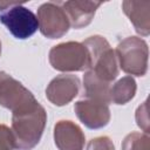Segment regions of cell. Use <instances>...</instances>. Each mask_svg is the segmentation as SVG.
<instances>
[{
	"instance_id": "1",
	"label": "cell",
	"mask_w": 150,
	"mask_h": 150,
	"mask_svg": "<svg viewBox=\"0 0 150 150\" xmlns=\"http://www.w3.org/2000/svg\"><path fill=\"white\" fill-rule=\"evenodd\" d=\"M47 112L36 102L34 105L12 114V134L18 150H32L35 148L45 131Z\"/></svg>"
},
{
	"instance_id": "2",
	"label": "cell",
	"mask_w": 150,
	"mask_h": 150,
	"mask_svg": "<svg viewBox=\"0 0 150 150\" xmlns=\"http://www.w3.org/2000/svg\"><path fill=\"white\" fill-rule=\"evenodd\" d=\"M90 55V70L101 80L111 83L120 73L116 52L108 40L101 35H93L82 42Z\"/></svg>"
},
{
	"instance_id": "3",
	"label": "cell",
	"mask_w": 150,
	"mask_h": 150,
	"mask_svg": "<svg viewBox=\"0 0 150 150\" xmlns=\"http://www.w3.org/2000/svg\"><path fill=\"white\" fill-rule=\"evenodd\" d=\"M118 67L129 76H144L148 71L149 47L138 36L123 39L116 48Z\"/></svg>"
},
{
	"instance_id": "4",
	"label": "cell",
	"mask_w": 150,
	"mask_h": 150,
	"mask_svg": "<svg viewBox=\"0 0 150 150\" xmlns=\"http://www.w3.org/2000/svg\"><path fill=\"white\" fill-rule=\"evenodd\" d=\"M50 66L63 73L84 71L90 68V55L82 42L68 41L59 43L49 50Z\"/></svg>"
},
{
	"instance_id": "5",
	"label": "cell",
	"mask_w": 150,
	"mask_h": 150,
	"mask_svg": "<svg viewBox=\"0 0 150 150\" xmlns=\"http://www.w3.org/2000/svg\"><path fill=\"white\" fill-rule=\"evenodd\" d=\"M0 22L20 40L30 38L39 28L36 15L19 2L0 1Z\"/></svg>"
},
{
	"instance_id": "6",
	"label": "cell",
	"mask_w": 150,
	"mask_h": 150,
	"mask_svg": "<svg viewBox=\"0 0 150 150\" xmlns=\"http://www.w3.org/2000/svg\"><path fill=\"white\" fill-rule=\"evenodd\" d=\"M38 102L35 96L21 82L4 73L0 79V105L13 112L21 111Z\"/></svg>"
},
{
	"instance_id": "7",
	"label": "cell",
	"mask_w": 150,
	"mask_h": 150,
	"mask_svg": "<svg viewBox=\"0 0 150 150\" xmlns=\"http://www.w3.org/2000/svg\"><path fill=\"white\" fill-rule=\"evenodd\" d=\"M38 22L41 34L48 39H60L69 30V20L60 2H45L38 8Z\"/></svg>"
},
{
	"instance_id": "8",
	"label": "cell",
	"mask_w": 150,
	"mask_h": 150,
	"mask_svg": "<svg viewBox=\"0 0 150 150\" xmlns=\"http://www.w3.org/2000/svg\"><path fill=\"white\" fill-rule=\"evenodd\" d=\"M74 111L80 122L93 130L108 125L111 117L108 104L88 98L77 101L74 104Z\"/></svg>"
},
{
	"instance_id": "9",
	"label": "cell",
	"mask_w": 150,
	"mask_h": 150,
	"mask_svg": "<svg viewBox=\"0 0 150 150\" xmlns=\"http://www.w3.org/2000/svg\"><path fill=\"white\" fill-rule=\"evenodd\" d=\"M80 84V79L76 75H57L47 86L46 97L54 105L63 107L71 102L79 95Z\"/></svg>"
},
{
	"instance_id": "10",
	"label": "cell",
	"mask_w": 150,
	"mask_h": 150,
	"mask_svg": "<svg viewBox=\"0 0 150 150\" xmlns=\"http://www.w3.org/2000/svg\"><path fill=\"white\" fill-rule=\"evenodd\" d=\"M102 5L101 1H89V0H70L60 1V6L67 14L69 25L80 29L87 27L94 19L96 9Z\"/></svg>"
},
{
	"instance_id": "11",
	"label": "cell",
	"mask_w": 150,
	"mask_h": 150,
	"mask_svg": "<svg viewBox=\"0 0 150 150\" xmlns=\"http://www.w3.org/2000/svg\"><path fill=\"white\" fill-rule=\"evenodd\" d=\"M54 142L59 150H83L86 136L75 122L61 120L54 125Z\"/></svg>"
},
{
	"instance_id": "12",
	"label": "cell",
	"mask_w": 150,
	"mask_h": 150,
	"mask_svg": "<svg viewBox=\"0 0 150 150\" xmlns=\"http://www.w3.org/2000/svg\"><path fill=\"white\" fill-rule=\"evenodd\" d=\"M122 9L129 18L135 30L142 35L150 34V2L149 1H130L122 2Z\"/></svg>"
},
{
	"instance_id": "13",
	"label": "cell",
	"mask_w": 150,
	"mask_h": 150,
	"mask_svg": "<svg viewBox=\"0 0 150 150\" xmlns=\"http://www.w3.org/2000/svg\"><path fill=\"white\" fill-rule=\"evenodd\" d=\"M110 89H111V83L101 80L90 69H88L84 73V76H83V94H84L86 98L109 104L111 102V100H110Z\"/></svg>"
},
{
	"instance_id": "14",
	"label": "cell",
	"mask_w": 150,
	"mask_h": 150,
	"mask_svg": "<svg viewBox=\"0 0 150 150\" xmlns=\"http://www.w3.org/2000/svg\"><path fill=\"white\" fill-rule=\"evenodd\" d=\"M137 90L136 81L132 76H124L115 82L110 89V100L115 104H125L135 97Z\"/></svg>"
},
{
	"instance_id": "15",
	"label": "cell",
	"mask_w": 150,
	"mask_h": 150,
	"mask_svg": "<svg viewBox=\"0 0 150 150\" xmlns=\"http://www.w3.org/2000/svg\"><path fill=\"white\" fill-rule=\"evenodd\" d=\"M149 134L130 132L122 142V150H149Z\"/></svg>"
},
{
	"instance_id": "16",
	"label": "cell",
	"mask_w": 150,
	"mask_h": 150,
	"mask_svg": "<svg viewBox=\"0 0 150 150\" xmlns=\"http://www.w3.org/2000/svg\"><path fill=\"white\" fill-rule=\"evenodd\" d=\"M86 150H115V145L108 136H98L89 141Z\"/></svg>"
},
{
	"instance_id": "17",
	"label": "cell",
	"mask_w": 150,
	"mask_h": 150,
	"mask_svg": "<svg viewBox=\"0 0 150 150\" xmlns=\"http://www.w3.org/2000/svg\"><path fill=\"white\" fill-rule=\"evenodd\" d=\"M13 149H15V145H14V137L12 130L5 124H0V150H13Z\"/></svg>"
},
{
	"instance_id": "18",
	"label": "cell",
	"mask_w": 150,
	"mask_h": 150,
	"mask_svg": "<svg viewBox=\"0 0 150 150\" xmlns=\"http://www.w3.org/2000/svg\"><path fill=\"white\" fill-rule=\"evenodd\" d=\"M148 102L145 101L142 105H139L136 110V122L139 128L143 129L145 134H148V124H149V118H148Z\"/></svg>"
},
{
	"instance_id": "19",
	"label": "cell",
	"mask_w": 150,
	"mask_h": 150,
	"mask_svg": "<svg viewBox=\"0 0 150 150\" xmlns=\"http://www.w3.org/2000/svg\"><path fill=\"white\" fill-rule=\"evenodd\" d=\"M4 73H5V71H0V79L2 77V75H4Z\"/></svg>"
},
{
	"instance_id": "20",
	"label": "cell",
	"mask_w": 150,
	"mask_h": 150,
	"mask_svg": "<svg viewBox=\"0 0 150 150\" xmlns=\"http://www.w3.org/2000/svg\"><path fill=\"white\" fill-rule=\"evenodd\" d=\"M0 55H1V41H0Z\"/></svg>"
}]
</instances>
